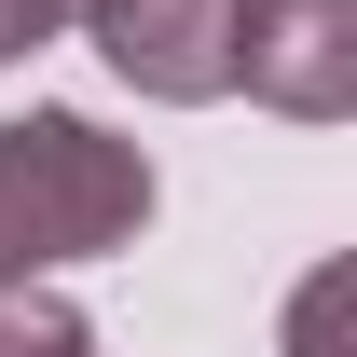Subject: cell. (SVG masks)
<instances>
[{
  "label": "cell",
  "instance_id": "obj_3",
  "mask_svg": "<svg viewBox=\"0 0 357 357\" xmlns=\"http://www.w3.org/2000/svg\"><path fill=\"white\" fill-rule=\"evenodd\" d=\"M83 42L110 55V83L165 96V110H206L234 96V0H96Z\"/></svg>",
  "mask_w": 357,
  "mask_h": 357
},
{
  "label": "cell",
  "instance_id": "obj_2",
  "mask_svg": "<svg viewBox=\"0 0 357 357\" xmlns=\"http://www.w3.org/2000/svg\"><path fill=\"white\" fill-rule=\"evenodd\" d=\"M234 96L289 124L357 110V0H234Z\"/></svg>",
  "mask_w": 357,
  "mask_h": 357
},
{
  "label": "cell",
  "instance_id": "obj_4",
  "mask_svg": "<svg viewBox=\"0 0 357 357\" xmlns=\"http://www.w3.org/2000/svg\"><path fill=\"white\" fill-rule=\"evenodd\" d=\"M0 357H96V316L69 303V289H0Z\"/></svg>",
  "mask_w": 357,
  "mask_h": 357
},
{
  "label": "cell",
  "instance_id": "obj_6",
  "mask_svg": "<svg viewBox=\"0 0 357 357\" xmlns=\"http://www.w3.org/2000/svg\"><path fill=\"white\" fill-rule=\"evenodd\" d=\"M55 14H69V28H83V14H96V0H55Z\"/></svg>",
  "mask_w": 357,
  "mask_h": 357
},
{
  "label": "cell",
  "instance_id": "obj_1",
  "mask_svg": "<svg viewBox=\"0 0 357 357\" xmlns=\"http://www.w3.org/2000/svg\"><path fill=\"white\" fill-rule=\"evenodd\" d=\"M151 234V151L83 110H14L0 124V289H42L69 261H110Z\"/></svg>",
  "mask_w": 357,
  "mask_h": 357
},
{
  "label": "cell",
  "instance_id": "obj_5",
  "mask_svg": "<svg viewBox=\"0 0 357 357\" xmlns=\"http://www.w3.org/2000/svg\"><path fill=\"white\" fill-rule=\"evenodd\" d=\"M55 28H69V14H55V0H0V69H14V55H42Z\"/></svg>",
  "mask_w": 357,
  "mask_h": 357
}]
</instances>
